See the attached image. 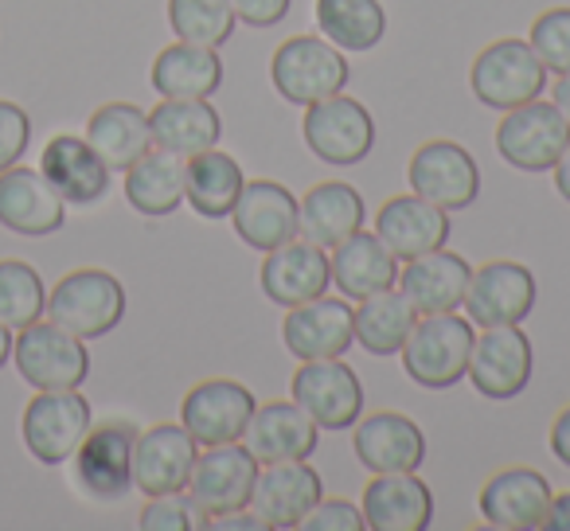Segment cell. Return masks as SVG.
Listing matches in <instances>:
<instances>
[{"label":"cell","instance_id":"3957f363","mask_svg":"<svg viewBox=\"0 0 570 531\" xmlns=\"http://www.w3.org/2000/svg\"><path fill=\"white\" fill-rule=\"evenodd\" d=\"M469 87H473L476 102L489 110H515V106L543 98L547 90V67L543 59L531 51L528 40H492L481 56L469 67Z\"/></svg>","mask_w":570,"mask_h":531},{"label":"cell","instance_id":"8d00e7d4","mask_svg":"<svg viewBox=\"0 0 570 531\" xmlns=\"http://www.w3.org/2000/svg\"><path fill=\"white\" fill-rule=\"evenodd\" d=\"M317 28L341 51L367 56L387 36V9L380 0H317Z\"/></svg>","mask_w":570,"mask_h":531},{"label":"cell","instance_id":"7a4b0ae2","mask_svg":"<svg viewBox=\"0 0 570 531\" xmlns=\"http://www.w3.org/2000/svg\"><path fill=\"white\" fill-rule=\"evenodd\" d=\"M352 63L325 36H294L269 59V82L289 106H313L321 98L344 95Z\"/></svg>","mask_w":570,"mask_h":531},{"label":"cell","instance_id":"83f0119b","mask_svg":"<svg viewBox=\"0 0 570 531\" xmlns=\"http://www.w3.org/2000/svg\"><path fill=\"white\" fill-rule=\"evenodd\" d=\"M367 219V204L352 184L344 180H325L313 184L302 199H297V235L305 243L333 250L344 238H352Z\"/></svg>","mask_w":570,"mask_h":531},{"label":"cell","instance_id":"5bb4252c","mask_svg":"<svg viewBox=\"0 0 570 531\" xmlns=\"http://www.w3.org/2000/svg\"><path fill=\"white\" fill-rule=\"evenodd\" d=\"M254 476H258V458L246 445L227 442V445H204V453L196 458L188 481V500L207 515H227L238 508H250Z\"/></svg>","mask_w":570,"mask_h":531},{"label":"cell","instance_id":"9c48e42d","mask_svg":"<svg viewBox=\"0 0 570 531\" xmlns=\"http://www.w3.org/2000/svg\"><path fill=\"white\" fill-rule=\"evenodd\" d=\"M289 391L321 430H352L364 414V383L341 356L305 360L289 380Z\"/></svg>","mask_w":570,"mask_h":531},{"label":"cell","instance_id":"ba28073f","mask_svg":"<svg viewBox=\"0 0 570 531\" xmlns=\"http://www.w3.org/2000/svg\"><path fill=\"white\" fill-rule=\"evenodd\" d=\"M95 419H90V403L79 395V387L71 391H40L32 403L24 406V422L20 434L36 461L43 465H63L75 458V450L82 445V437L90 434Z\"/></svg>","mask_w":570,"mask_h":531},{"label":"cell","instance_id":"74e56055","mask_svg":"<svg viewBox=\"0 0 570 531\" xmlns=\"http://www.w3.org/2000/svg\"><path fill=\"white\" fill-rule=\"evenodd\" d=\"M235 9L230 0H168V28L176 40L199 43V48H223L235 32Z\"/></svg>","mask_w":570,"mask_h":531},{"label":"cell","instance_id":"f6af8a7d","mask_svg":"<svg viewBox=\"0 0 570 531\" xmlns=\"http://www.w3.org/2000/svg\"><path fill=\"white\" fill-rule=\"evenodd\" d=\"M207 528H215V531H266V523H262V515L250 512V508H238V512L207 520Z\"/></svg>","mask_w":570,"mask_h":531},{"label":"cell","instance_id":"ac0fdd59","mask_svg":"<svg viewBox=\"0 0 570 531\" xmlns=\"http://www.w3.org/2000/svg\"><path fill=\"white\" fill-rule=\"evenodd\" d=\"M551 481H547L539 469L512 465L500 469L484 481L476 508H481V520L489 528L500 531H539L547 520V508H551Z\"/></svg>","mask_w":570,"mask_h":531},{"label":"cell","instance_id":"d6986e66","mask_svg":"<svg viewBox=\"0 0 570 531\" xmlns=\"http://www.w3.org/2000/svg\"><path fill=\"white\" fill-rule=\"evenodd\" d=\"M199 458V442L180 422H160V426L137 434L134 442V489L145 496H165L184 492L191 481V469Z\"/></svg>","mask_w":570,"mask_h":531},{"label":"cell","instance_id":"2e32d148","mask_svg":"<svg viewBox=\"0 0 570 531\" xmlns=\"http://www.w3.org/2000/svg\"><path fill=\"white\" fill-rule=\"evenodd\" d=\"M321 496H325V481L309 461H266L254 476L250 512H258L266 528L289 531L302 528Z\"/></svg>","mask_w":570,"mask_h":531},{"label":"cell","instance_id":"d4e9b609","mask_svg":"<svg viewBox=\"0 0 570 531\" xmlns=\"http://www.w3.org/2000/svg\"><path fill=\"white\" fill-rule=\"evenodd\" d=\"M243 442L258 458V465H266V461H309L321 450V426L294 399H274V403H262L254 411Z\"/></svg>","mask_w":570,"mask_h":531},{"label":"cell","instance_id":"1f68e13d","mask_svg":"<svg viewBox=\"0 0 570 531\" xmlns=\"http://www.w3.org/2000/svg\"><path fill=\"white\" fill-rule=\"evenodd\" d=\"M87 141L110 173H126V168H134L153 149L149 114L134 102L98 106L87 121Z\"/></svg>","mask_w":570,"mask_h":531},{"label":"cell","instance_id":"e0dca14e","mask_svg":"<svg viewBox=\"0 0 570 531\" xmlns=\"http://www.w3.org/2000/svg\"><path fill=\"white\" fill-rule=\"evenodd\" d=\"M282 341L289 356L305 360H333L356 344V309L348 297H313L305 305L285 309Z\"/></svg>","mask_w":570,"mask_h":531},{"label":"cell","instance_id":"681fc988","mask_svg":"<svg viewBox=\"0 0 570 531\" xmlns=\"http://www.w3.org/2000/svg\"><path fill=\"white\" fill-rule=\"evenodd\" d=\"M551 102L559 106V114L570 121V75H559V82L551 87Z\"/></svg>","mask_w":570,"mask_h":531},{"label":"cell","instance_id":"bcb514c9","mask_svg":"<svg viewBox=\"0 0 570 531\" xmlns=\"http://www.w3.org/2000/svg\"><path fill=\"white\" fill-rule=\"evenodd\" d=\"M551 453L570 469V406H562L551 422Z\"/></svg>","mask_w":570,"mask_h":531},{"label":"cell","instance_id":"277c9868","mask_svg":"<svg viewBox=\"0 0 570 531\" xmlns=\"http://www.w3.org/2000/svg\"><path fill=\"white\" fill-rule=\"evenodd\" d=\"M43 313L79 341H98V336L114 333L126 317V289L106 271H75L59 278Z\"/></svg>","mask_w":570,"mask_h":531},{"label":"cell","instance_id":"f907efd6","mask_svg":"<svg viewBox=\"0 0 570 531\" xmlns=\"http://www.w3.org/2000/svg\"><path fill=\"white\" fill-rule=\"evenodd\" d=\"M12 360V328L9 325H0V367Z\"/></svg>","mask_w":570,"mask_h":531},{"label":"cell","instance_id":"d590c367","mask_svg":"<svg viewBox=\"0 0 570 531\" xmlns=\"http://www.w3.org/2000/svg\"><path fill=\"white\" fill-rule=\"evenodd\" d=\"M419 309L406 302V294L399 286L372 294L364 302H356V344L367 356H399L411 336Z\"/></svg>","mask_w":570,"mask_h":531},{"label":"cell","instance_id":"7dc6e473","mask_svg":"<svg viewBox=\"0 0 570 531\" xmlns=\"http://www.w3.org/2000/svg\"><path fill=\"white\" fill-rule=\"evenodd\" d=\"M543 528L547 531H570V492H562V496H551V508H547Z\"/></svg>","mask_w":570,"mask_h":531},{"label":"cell","instance_id":"f35d334b","mask_svg":"<svg viewBox=\"0 0 570 531\" xmlns=\"http://www.w3.org/2000/svg\"><path fill=\"white\" fill-rule=\"evenodd\" d=\"M48 309V289L43 278L20 258L0 262V325L24 328L43 317Z\"/></svg>","mask_w":570,"mask_h":531},{"label":"cell","instance_id":"c3c4849f","mask_svg":"<svg viewBox=\"0 0 570 531\" xmlns=\"http://www.w3.org/2000/svg\"><path fill=\"white\" fill-rule=\"evenodd\" d=\"M554 188H559V196L570 204V141H567V149H562V157L554 160Z\"/></svg>","mask_w":570,"mask_h":531},{"label":"cell","instance_id":"7402d4cb","mask_svg":"<svg viewBox=\"0 0 570 531\" xmlns=\"http://www.w3.org/2000/svg\"><path fill=\"white\" fill-rule=\"evenodd\" d=\"M235 235L258 254L297 238V196L277 180H246L230 207Z\"/></svg>","mask_w":570,"mask_h":531},{"label":"cell","instance_id":"ee69618b","mask_svg":"<svg viewBox=\"0 0 570 531\" xmlns=\"http://www.w3.org/2000/svg\"><path fill=\"white\" fill-rule=\"evenodd\" d=\"M230 9H235V20H243V24L274 28L289 17L294 0H230Z\"/></svg>","mask_w":570,"mask_h":531},{"label":"cell","instance_id":"52a82bcc","mask_svg":"<svg viewBox=\"0 0 570 531\" xmlns=\"http://www.w3.org/2000/svg\"><path fill=\"white\" fill-rule=\"evenodd\" d=\"M305 145L317 160L336 168H348L367 160V153L375 149V118L360 98L333 95L321 102L305 106L302 121Z\"/></svg>","mask_w":570,"mask_h":531},{"label":"cell","instance_id":"4316f807","mask_svg":"<svg viewBox=\"0 0 570 531\" xmlns=\"http://www.w3.org/2000/svg\"><path fill=\"white\" fill-rule=\"evenodd\" d=\"M450 212L434 207L422 196H391L387 204L375 215V235L387 243V250L395 254L399 262H411L426 250H438V246L450 243Z\"/></svg>","mask_w":570,"mask_h":531},{"label":"cell","instance_id":"60d3db41","mask_svg":"<svg viewBox=\"0 0 570 531\" xmlns=\"http://www.w3.org/2000/svg\"><path fill=\"white\" fill-rule=\"evenodd\" d=\"M137 523L145 531H196L207 528V515L191 504L188 492H165V496H149Z\"/></svg>","mask_w":570,"mask_h":531},{"label":"cell","instance_id":"e575fe53","mask_svg":"<svg viewBox=\"0 0 570 531\" xmlns=\"http://www.w3.org/2000/svg\"><path fill=\"white\" fill-rule=\"evenodd\" d=\"M126 199L149 219L173 215L184 204V157L153 145L134 168H126Z\"/></svg>","mask_w":570,"mask_h":531},{"label":"cell","instance_id":"ab89813d","mask_svg":"<svg viewBox=\"0 0 570 531\" xmlns=\"http://www.w3.org/2000/svg\"><path fill=\"white\" fill-rule=\"evenodd\" d=\"M528 43L543 59L547 75H570V4H559V9H547L543 17H535Z\"/></svg>","mask_w":570,"mask_h":531},{"label":"cell","instance_id":"6da1fadb","mask_svg":"<svg viewBox=\"0 0 570 531\" xmlns=\"http://www.w3.org/2000/svg\"><path fill=\"white\" fill-rule=\"evenodd\" d=\"M473 341L476 328L469 317L426 313V317L414 321L399 360H403V372L411 375V383H419L426 391H450L465 380Z\"/></svg>","mask_w":570,"mask_h":531},{"label":"cell","instance_id":"b9f144b4","mask_svg":"<svg viewBox=\"0 0 570 531\" xmlns=\"http://www.w3.org/2000/svg\"><path fill=\"white\" fill-rule=\"evenodd\" d=\"M28 141H32V118L24 114V106L0 98V173L20 165V157L28 153Z\"/></svg>","mask_w":570,"mask_h":531},{"label":"cell","instance_id":"484cf974","mask_svg":"<svg viewBox=\"0 0 570 531\" xmlns=\"http://www.w3.org/2000/svg\"><path fill=\"white\" fill-rule=\"evenodd\" d=\"M360 512L372 531H426L434 523V492L419 473H375Z\"/></svg>","mask_w":570,"mask_h":531},{"label":"cell","instance_id":"f1b7e54d","mask_svg":"<svg viewBox=\"0 0 570 531\" xmlns=\"http://www.w3.org/2000/svg\"><path fill=\"white\" fill-rule=\"evenodd\" d=\"M40 173L51 180V188L75 207H90L110 191V168L102 165L87 137L59 134L43 145Z\"/></svg>","mask_w":570,"mask_h":531},{"label":"cell","instance_id":"5b68a950","mask_svg":"<svg viewBox=\"0 0 570 531\" xmlns=\"http://www.w3.org/2000/svg\"><path fill=\"white\" fill-rule=\"evenodd\" d=\"M12 360H17L28 387L36 391H71L82 387L90 375L87 341L59 328L56 321H48V325L32 321L20 328V336L12 341Z\"/></svg>","mask_w":570,"mask_h":531},{"label":"cell","instance_id":"ffe728a7","mask_svg":"<svg viewBox=\"0 0 570 531\" xmlns=\"http://www.w3.org/2000/svg\"><path fill=\"white\" fill-rule=\"evenodd\" d=\"M262 294L269 297L282 309H294V305H305L313 297H325L328 286H333V266H328V250L305 243L302 235L294 243H282L277 250H266L262 258Z\"/></svg>","mask_w":570,"mask_h":531},{"label":"cell","instance_id":"44dd1931","mask_svg":"<svg viewBox=\"0 0 570 531\" xmlns=\"http://www.w3.org/2000/svg\"><path fill=\"white\" fill-rule=\"evenodd\" d=\"M352 450L367 473H419L426 461V434L414 419L399 411H375L360 414Z\"/></svg>","mask_w":570,"mask_h":531},{"label":"cell","instance_id":"7c38bea8","mask_svg":"<svg viewBox=\"0 0 570 531\" xmlns=\"http://www.w3.org/2000/svg\"><path fill=\"white\" fill-rule=\"evenodd\" d=\"M535 274L512 258H497L484 262L481 271H473L465 289V317L481 328H497V325H523L535 309Z\"/></svg>","mask_w":570,"mask_h":531},{"label":"cell","instance_id":"9a60e30c","mask_svg":"<svg viewBox=\"0 0 570 531\" xmlns=\"http://www.w3.org/2000/svg\"><path fill=\"white\" fill-rule=\"evenodd\" d=\"M254 411H258V399L238 380H204L184 395L180 426L196 437L199 450L204 445H227L243 442Z\"/></svg>","mask_w":570,"mask_h":531},{"label":"cell","instance_id":"603a6c76","mask_svg":"<svg viewBox=\"0 0 570 531\" xmlns=\"http://www.w3.org/2000/svg\"><path fill=\"white\" fill-rule=\"evenodd\" d=\"M469 278H473L469 258H461L450 246H438V250H426L399 266L395 286L419 309V317H426V313H458L465 302Z\"/></svg>","mask_w":570,"mask_h":531},{"label":"cell","instance_id":"836d02e7","mask_svg":"<svg viewBox=\"0 0 570 531\" xmlns=\"http://www.w3.org/2000/svg\"><path fill=\"white\" fill-rule=\"evenodd\" d=\"M246 176L230 153L204 149L184 160V204L204 219H227Z\"/></svg>","mask_w":570,"mask_h":531},{"label":"cell","instance_id":"cb8c5ba5","mask_svg":"<svg viewBox=\"0 0 570 531\" xmlns=\"http://www.w3.org/2000/svg\"><path fill=\"white\" fill-rule=\"evenodd\" d=\"M67 219V199L51 188L40 168H4L0 173V223L17 235H56Z\"/></svg>","mask_w":570,"mask_h":531},{"label":"cell","instance_id":"30bf717a","mask_svg":"<svg viewBox=\"0 0 570 531\" xmlns=\"http://www.w3.org/2000/svg\"><path fill=\"white\" fill-rule=\"evenodd\" d=\"M406 180H411L414 196L430 199L450 215L473 207V199L481 196V165L458 141L419 145L411 165H406Z\"/></svg>","mask_w":570,"mask_h":531},{"label":"cell","instance_id":"7bdbcfd3","mask_svg":"<svg viewBox=\"0 0 570 531\" xmlns=\"http://www.w3.org/2000/svg\"><path fill=\"white\" fill-rule=\"evenodd\" d=\"M360 528H364V512H360V504L341 500V496L336 500L321 496V504L302 520V531H360Z\"/></svg>","mask_w":570,"mask_h":531},{"label":"cell","instance_id":"8992f818","mask_svg":"<svg viewBox=\"0 0 570 531\" xmlns=\"http://www.w3.org/2000/svg\"><path fill=\"white\" fill-rule=\"evenodd\" d=\"M570 141V121L554 102L531 98V102L504 110L497 126V153L504 165L520 173H551Z\"/></svg>","mask_w":570,"mask_h":531},{"label":"cell","instance_id":"4fadbf2b","mask_svg":"<svg viewBox=\"0 0 570 531\" xmlns=\"http://www.w3.org/2000/svg\"><path fill=\"white\" fill-rule=\"evenodd\" d=\"M134 442L137 426L126 419H110L90 426L82 445L75 450V481L95 500H121L134 492Z\"/></svg>","mask_w":570,"mask_h":531},{"label":"cell","instance_id":"d6a6232c","mask_svg":"<svg viewBox=\"0 0 570 531\" xmlns=\"http://www.w3.org/2000/svg\"><path fill=\"white\" fill-rule=\"evenodd\" d=\"M153 90L160 98H212L223 87V59L219 48H199V43H168L153 59Z\"/></svg>","mask_w":570,"mask_h":531},{"label":"cell","instance_id":"4dcf8cb0","mask_svg":"<svg viewBox=\"0 0 570 531\" xmlns=\"http://www.w3.org/2000/svg\"><path fill=\"white\" fill-rule=\"evenodd\" d=\"M153 145L176 157H196L204 149H215L223 137V121L207 98H160L149 114Z\"/></svg>","mask_w":570,"mask_h":531},{"label":"cell","instance_id":"8fae6325","mask_svg":"<svg viewBox=\"0 0 570 531\" xmlns=\"http://www.w3.org/2000/svg\"><path fill=\"white\" fill-rule=\"evenodd\" d=\"M531 367H535V356H531L528 333L520 325H497L476 333L465 380L492 403H508L528 391Z\"/></svg>","mask_w":570,"mask_h":531},{"label":"cell","instance_id":"f546056e","mask_svg":"<svg viewBox=\"0 0 570 531\" xmlns=\"http://www.w3.org/2000/svg\"><path fill=\"white\" fill-rule=\"evenodd\" d=\"M328 266H333V286L348 302H364V297L383 294L399 282V258L375 230L364 227L328 250Z\"/></svg>","mask_w":570,"mask_h":531}]
</instances>
